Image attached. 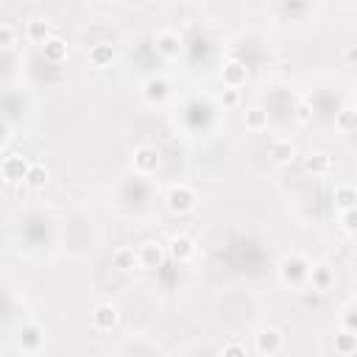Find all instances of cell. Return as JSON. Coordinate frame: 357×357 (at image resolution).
Instances as JSON below:
<instances>
[{
  "instance_id": "19",
  "label": "cell",
  "mask_w": 357,
  "mask_h": 357,
  "mask_svg": "<svg viewBox=\"0 0 357 357\" xmlns=\"http://www.w3.org/2000/svg\"><path fill=\"white\" fill-rule=\"evenodd\" d=\"M42 53H45V61L50 64H61L67 59V42L61 37H50L45 45H42Z\"/></svg>"
},
{
  "instance_id": "23",
  "label": "cell",
  "mask_w": 357,
  "mask_h": 357,
  "mask_svg": "<svg viewBox=\"0 0 357 357\" xmlns=\"http://www.w3.org/2000/svg\"><path fill=\"white\" fill-rule=\"evenodd\" d=\"M335 126H338L340 131H346V134L357 128V112H354V106H351V104H346V106L335 115Z\"/></svg>"
},
{
  "instance_id": "16",
  "label": "cell",
  "mask_w": 357,
  "mask_h": 357,
  "mask_svg": "<svg viewBox=\"0 0 357 357\" xmlns=\"http://www.w3.org/2000/svg\"><path fill=\"white\" fill-rule=\"evenodd\" d=\"M112 61H115V48H112V42H95V45L90 48V64H93V67L104 70V67H109Z\"/></svg>"
},
{
  "instance_id": "11",
  "label": "cell",
  "mask_w": 357,
  "mask_h": 357,
  "mask_svg": "<svg viewBox=\"0 0 357 357\" xmlns=\"http://www.w3.org/2000/svg\"><path fill=\"white\" fill-rule=\"evenodd\" d=\"M268 157L276 165H293L296 162V146L291 139H273L271 148H268Z\"/></svg>"
},
{
  "instance_id": "24",
  "label": "cell",
  "mask_w": 357,
  "mask_h": 357,
  "mask_svg": "<svg viewBox=\"0 0 357 357\" xmlns=\"http://www.w3.org/2000/svg\"><path fill=\"white\" fill-rule=\"evenodd\" d=\"M48 168L45 165H39V162H31V171H28V176H26V184L28 187H34V190H42L45 184H48Z\"/></svg>"
},
{
  "instance_id": "17",
  "label": "cell",
  "mask_w": 357,
  "mask_h": 357,
  "mask_svg": "<svg viewBox=\"0 0 357 357\" xmlns=\"http://www.w3.org/2000/svg\"><path fill=\"white\" fill-rule=\"evenodd\" d=\"M112 265H115L117 271H134V268L139 265L137 251H134L131 246H117V249L112 251Z\"/></svg>"
},
{
  "instance_id": "14",
  "label": "cell",
  "mask_w": 357,
  "mask_h": 357,
  "mask_svg": "<svg viewBox=\"0 0 357 357\" xmlns=\"http://www.w3.org/2000/svg\"><path fill=\"white\" fill-rule=\"evenodd\" d=\"M307 282L313 284V291L316 293H327L332 284H335V271L327 268V265H310V276Z\"/></svg>"
},
{
  "instance_id": "9",
  "label": "cell",
  "mask_w": 357,
  "mask_h": 357,
  "mask_svg": "<svg viewBox=\"0 0 357 357\" xmlns=\"http://www.w3.org/2000/svg\"><path fill=\"white\" fill-rule=\"evenodd\" d=\"M90 321H93V329H98V332H109V329H115V327H117V321H120V310H117L115 305H98V307L90 313Z\"/></svg>"
},
{
  "instance_id": "4",
  "label": "cell",
  "mask_w": 357,
  "mask_h": 357,
  "mask_svg": "<svg viewBox=\"0 0 357 357\" xmlns=\"http://www.w3.org/2000/svg\"><path fill=\"white\" fill-rule=\"evenodd\" d=\"M254 349L257 354L262 357H273L284 349V332L276 329V327H262L257 335H254Z\"/></svg>"
},
{
  "instance_id": "21",
  "label": "cell",
  "mask_w": 357,
  "mask_h": 357,
  "mask_svg": "<svg viewBox=\"0 0 357 357\" xmlns=\"http://www.w3.org/2000/svg\"><path fill=\"white\" fill-rule=\"evenodd\" d=\"M354 351H357V335L340 329V332L335 335V354H338V357H354Z\"/></svg>"
},
{
  "instance_id": "31",
  "label": "cell",
  "mask_w": 357,
  "mask_h": 357,
  "mask_svg": "<svg viewBox=\"0 0 357 357\" xmlns=\"http://www.w3.org/2000/svg\"><path fill=\"white\" fill-rule=\"evenodd\" d=\"M343 329H346V332H354V329H357V318H354L351 310L343 313Z\"/></svg>"
},
{
  "instance_id": "26",
  "label": "cell",
  "mask_w": 357,
  "mask_h": 357,
  "mask_svg": "<svg viewBox=\"0 0 357 357\" xmlns=\"http://www.w3.org/2000/svg\"><path fill=\"white\" fill-rule=\"evenodd\" d=\"M340 229H343L346 235H354V229H357V212H354V209L340 212Z\"/></svg>"
},
{
  "instance_id": "12",
  "label": "cell",
  "mask_w": 357,
  "mask_h": 357,
  "mask_svg": "<svg viewBox=\"0 0 357 357\" xmlns=\"http://www.w3.org/2000/svg\"><path fill=\"white\" fill-rule=\"evenodd\" d=\"M17 340H20V349L23 351H39L42 343H45V332H42L39 324H26V327H20Z\"/></svg>"
},
{
  "instance_id": "7",
  "label": "cell",
  "mask_w": 357,
  "mask_h": 357,
  "mask_svg": "<svg viewBox=\"0 0 357 357\" xmlns=\"http://www.w3.org/2000/svg\"><path fill=\"white\" fill-rule=\"evenodd\" d=\"M28 171H31V162L23 154H9L3 162H0V173H3L6 182H26Z\"/></svg>"
},
{
  "instance_id": "30",
  "label": "cell",
  "mask_w": 357,
  "mask_h": 357,
  "mask_svg": "<svg viewBox=\"0 0 357 357\" xmlns=\"http://www.w3.org/2000/svg\"><path fill=\"white\" fill-rule=\"evenodd\" d=\"M240 104V90H224V106H238Z\"/></svg>"
},
{
  "instance_id": "32",
  "label": "cell",
  "mask_w": 357,
  "mask_h": 357,
  "mask_svg": "<svg viewBox=\"0 0 357 357\" xmlns=\"http://www.w3.org/2000/svg\"><path fill=\"white\" fill-rule=\"evenodd\" d=\"M0 206H3V198H0Z\"/></svg>"
},
{
  "instance_id": "10",
  "label": "cell",
  "mask_w": 357,
  "mask_h": 357,
  "mask_svg": "<svg viewBox=\"0 0 357 357\" xmlns=\"http://www.w3.org/2000/svg\"><path fill=\"white\" fill-rule=\"evenodd\" d=\"M168 251L160 240H151V243H142L139 251H137V260H139V268H160L165 262Z\"/></svg>"
},
{
  "instance_id": "6",
  "label": "cell",
  "mask_w": 357,
  "mask_h": 357,
  "mask_svg": "<svg viewBox=\"0 0 357 357\" xmlns=\"http://www.w3.org/2000/svg\"><path fill=\"white\" fill-rule=\"evenodd\" d=\"M195 249L198 246H195V240L190 235H173L168 240V246H165V251H168V257L173 262H190L195 257Z\"/></svg>"
},
{
  "instance_id": "3",
  "label": "cell",
  "mask_w": 357,
  "mask_h": 357,
  "mask_svg": "<svg viewBox=\"0 0 357 357\" xmlns=\"http://www.w3.org/2000/svg\"><path fill=\"white\" fill-rule=\"evenodd\" d=\"M160 165H162V154L154 146H137L131 151V168L139 176H154L160 171Z\"/></svg>"
},
{
  "instance_id": "20",
  "label": "cell",
  "mask_w": 357,
  "mask_h": 357,
  "mask_svg": "<svg viewBox=\"0 0 357 357\" xmlns=\"http://www.w3.org/2000/svg\"><path fill=\"white\" fill-rule=\"evenodd\" d=\"M354 204H357V190L351 184H338L335 187V209L346 212V209H354Z\"/></svg>"
},
{
  "instance_id": "18",
  "label": "cell",
  "mask_w": 357,
  "mask_h": 357,
  "mask_svg": "<svg viewBox=\"0 0 357 357\" xmlns=\"http://www.w3.org/2000/svg\"><path fill=\"white\" fill-rule=\"evenodd\" d=\"M26 37H28L31 42L45 45V42L50 39V23L42 20V17H31V20L26 23Z\"/></svg>"
},
{
  "instance_id": "22",
  "label": "cell",
  "mask_w": 357,
  "mask_h": 357,
  "mask_svg": "<svg viewBox=\"0 0 357 357\" xmlns=\"http://www.w3.org/2000/svg\"><path fill=\"white\" fill-rule=\"evenodd\" d=\"M243 123H246L249 131H265L268 128V112L262 106H251V109H246Z\"/></svg>"
},
{
  "instance_id": "2",
  "label": "cell",
  "mask_w": 357,
  "mask_h": 357,
  "mask_svg": "<svg viewBox=\"0 0 357 357\" xmlns=\"http://www.w3.org/2000/svg\"><path fill=\"white\" fill-rule=\"evenodd\" d=\"M195 201H198V195H195V190L190 184H173L165 193V204H168V209L173 212V215H187V212H193Z\"/></svg>"
},
{
  "instance_id": "8",
  "label": "cell",
  "mask_w": 357,
  "mask_h": 357,
  "mask_svg": "<svg viewBox=\"0 0 357 357\" xmlns=\"http://www.w3.org/2000/svg\"><path fill=\"white\" fill-rule=\"evenodd\" d=\"M154 48H157V53L162 59H179L182 50H184V42H182V37L176 31H160L154 37Z\"/></svg>"
},
{
  "instance_id": "27",
  "label": "cell",
  "mask_w": 357,
  "mask_h": 357,
  "mask_svg": "<svg viewBox=\"0 0 357 357\" xmlns=\"http://www.w3.org/2000/svg\"><path fill=\"white\" fill-rule=\"evenodd\" d=\"M15 39H17V31H15L12 26H0V50H3V48H12Z\"/></svg>"
},
{
  "instance_id": "5",
  "label": "cell",
  "mask_w": 357,
  "mask_h": 357,
  "mask_svg": "<svg viewBox=\"0 0 357 357\" xmlns=\"http://www.w3.org/2000/svg\"><path fill=\"white\" fill-rule=\"evenodd\" d=\"M221 81H224L226 90H240V87H246V81H249V67H246L240 59L224 61V67H221Z\"/></svg>"
},
{
  "instance_id": "15",
  "label": "cell",
  "mask_w": 357,
  "mask_h": 357,
  "mask_svg": "<svg viewBox=\"0 0 357 357\" xmlns=\"http://www.w3.org/2000/svg\"><path fill=\"white\" fill-rule=\"evenodd\" d=\"M305 171L313 176H327V173H332V157L327 151H310L305 157Z\"/></svg>"
},
{
  "instance_id": "1",
  "label": "cell",
  "mask_w": 357,
  "mask_h": 357,
  "mask_svg": "<svg viewBox=\"0 0 357 357\" xmlns=\"http://www.w3.org/2000/svg\"><path fill=\"white\" fill-rule=\"evenodd\" d=\"M307 276H310V262L299 254H291L279 262V279L284 284H291V288H302L307 284Z\"/></svg>"
},
{
  "instance_id": "28",
  "label": "cell",
  "mask_w": 357,
  "mask_h": 357,
  "mask_svg": "<svg viewBox=\"0 0 357 357\" xmlns=\"http://www.w3.org/2000/svg\"><path fill=\"white\" fill-rule=\"evenodd\" d=\"M221 357H249V351H246L243 343H226L224 351H221Z\"/></svg>"
},
{
  "instance_id": "29",
  "label": "cell",
  "mask_w": 357,
  "mask_h": 357,
  "mask_svg": "<svg viewBox=\"0 0 357 357\" xmlns=\"http://www.w3.org/2000/svg\"><path fill=\"white\" fill-rule=\"evenodd\" d=\"M9 139H12V126H9V120L0 117V146H6Z\"/></svg>"
},
{
  "instance_id": "25",
  "label": "cell",
  "mask_w": 357,
  "mask_h": 357,
  "mask_svg": "<svg viewBox=\"0 0 357 357\" xmlns=\"http://www.w3.org/2000/svg\"><path fill=\"white\" fill-rule=\"evenodd\" d=\"M293 117H296V123H299V126H310V123H313V106H310L307 101H299V106H296Z\"/></svg>"
},
{
  "instance_id": "13",
  "label": "cell",
  "mask_w": 357,
  "mask_h": 357,
  "mask_svg": "<svg viewBox=\"0 0 357 357\" xmlns=\"http://www.w3.org/2000/svg\"><path fill=\"white\" fill-rule=\"evenodd\" d=\"M171 93V84L162 79V76H151L146 79V84H142V98H146L148 104H162Z\"/></svg>"
}]
</instances>
